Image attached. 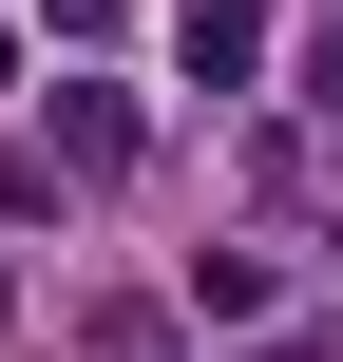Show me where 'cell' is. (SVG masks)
Listing matches in <instances>:
<instances>
[{
    "label": "cell",
    "mask_w": 343,
    "mask_h": 362,
    "mask_svg": "<svg viewBox=\"0 0 343 362\" xmlns=\"http://www.w3.org/2000/svg\"><path fill=\"white\" fill-rule=\"evenodd\" d=\"M57 153H76V172H134V95H115V76H57Z\"/></svg>",
    "instance_id": "cell-1"
},
{
    "label": "cell",
    "mask_w": 343,
    "mask_h": 362,
    "mask_svg": "<svg viewBox=\"0 0 343 362\" xmlns=\"http://www.w3.org/2000/svg\"><path fill=\"white\" fill-rule=\"evenodd\" d=\"M172 38H191V76H210V95H229V76H248V57H267V0H172Z\"/></svg>",
    "instance_id": "cell-2"
},
{
    "label": "cell",
    "mask_w": 343,
    "mask_h": 362,
    "mask_svg": "<svg viewBox=\"0 0 343 362\" xmlns=\"http://www.w3.org/2000/svg\"><path fill=\"white\" fill-rule=\"evenodd\" d=\"M38 19H57V38H115V19H134V0H38Z\"/></svg>",
    "instance_id": "cell-3"
},
{
    "label": "cell",
    "mask_w": 343,
    "mask_h": 362,
    "mask_svg": "<svg viewBox=\"0 0 343 362\" xmlns=\"http://www.w3.org/2000/svg\"><path fill=\"white\" fill-rule=\"evenodd\" d=\"M306 95H325V115H343V19H325V57H306Z\"/></svg>",
    "instance_id": "cell-4"
}]
</instances>
